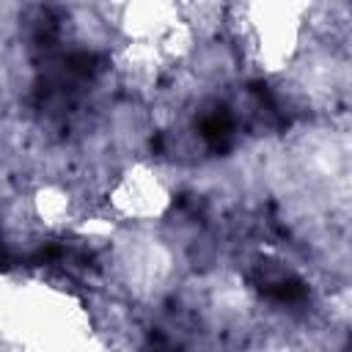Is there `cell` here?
Segmentation results:
<instances>
[{
  "mask_svg": "<svg viewBox=\"0 0 352 352\" xmlns=\"http://www.w3.org/2000/svg\"><path fill=\"white\" fill-rule=\"evenodd\" d=\"M8 264H11V256H8L6 245H3V236H0V270H8Z\"/></svg>",
  "mask_w": 352,
  "mask_h": 352,
  "instance_id": "obj_3",
  "label": "cell"
},
{
  "mask_svg": "<svg viewBox=\"0 0 352 352\" xmlns=\"http://www.w3.org/2000/svg\"><path fill=\"white\" fill-rule=\"evenodd\" d=\"M198 132H201V138L206 140L209 148L226 151L231 138H234V116H231V110L226 104H214V107L204 110L201 118H198Z\"/></svg>",
  "mask_w": 352,
  "mask_h": 352,
  "instance_id": "obj_2",
  "label": "cell"
},
{
  "mask_svg": "<svg viewBox=\"0 0 352 352\" xmlns=\"http://www.w3.org/2000/svg\"><path fill=\"white\" fill-rule=\"evenodd\" d=\"M250 280L264 297H270L275 302H302L308 297L305 280L300 275L283 270L275 261H258L256 270L250 272Z\"/></svg>",
  "mask_w": 352,
  "mask_h": 352,
  "instance_id": "obj_1",
  "label": "cell"
}]
</instances>
